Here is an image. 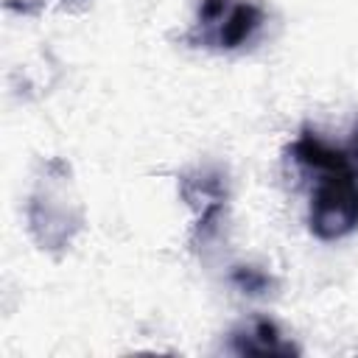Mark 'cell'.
I'll list each match as a JSON object with an SVG mask.
<instances>
[{
    "mask_svg": "<svg viewBox=\"0 0 358 358\" xmlns=\"http://www.w3.org/2000/svg\"><path fill=\"white\" fill-rule=\"evenodd\" d=\"M319 182L310 196L308 229L319 241H338L358 229V171H316Z\"/></svg>",
    "mask_w": 358,
    "mask_h": 358,
    "instance_id": "obj_1",
    "label": "cell"
},
{
    "mask_svg": "<svg viewBox=\"0 0 358 358\" xmlns=\"http://www.w3.org/2000/svg\"><path fill=\"white\" fill-rule=\"evenodd\" d=\"M263 20V8L249 0H201L187 42L215 50H238L257 36Z\"/></svg>",
    "mask_w": 358,
    "mask_h": 358,
    "instance_id": "obj_2",
    "label": "cell"
},
{
    "mask_svg": "<svg viewBox=\"0 0 358 358\" xmlns=\"http://www.w3.org/2000/svg\"><path fill=\"white\" fill-rule=\"evenodd\" d=\"M182 196L190 207L199 210V221H196V243H207L221 224L224 215V204H227V185L224 176L218 171L201 168L196 173H185L179 179Z\"/></svg>",
    "mask_w": 358,
    "mask_h": 358,
    "instance_id": "obj_3",
    "label": "cell"
},
{
    "mask_svg": "<svg viewBox=\"0 0 358 358\" xmlns=\"http://www.w3.org/2000/svg\"><path fill=\"white\" fill-rule=\"evenodd\" d=\"M229 350L238 355H299V347L285 341L280 327L266 316L235 327L229 333Z\"/></svg>",
    "mask_w": 358,
    "mask_h": 358,
    "instance_id": "obj_4",
    "label": "cell"
},
{
    "mask_svg": "<svg viewBox=\"0 0 358 358\" xmlns=\"http://www.w3.org/2000/svg\"><path fill=\"white\" fill-rule=\"evenodd\" d=\"M229 280L243 291V294H252V296H260L271 288V277L266 271H260L257 266H232L229 271Z\"/></svg>",
    "mask_w": 358,
    "mask_h": 358,
    "instance_id": "obj_5",
    "label": "cell"
},
{
    "mask_svg": "<svg viewBox=\"0 0 358 358\" xmlns=\"http://www.w3.org/2000/svg\"><path fill=\"white\" fill-rule=\"evenodd\" d=\"M347 151H350V157H352L355 165H358V123H355V129H352V137H350V143H347Z\"/></svg>",
    "mask_w": 358,
    "mask_h": 358,
    "instance_id": "obj_6",
    "label": "cell"
}]
</instances>
